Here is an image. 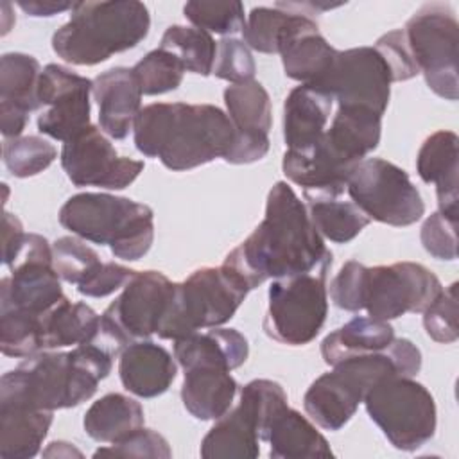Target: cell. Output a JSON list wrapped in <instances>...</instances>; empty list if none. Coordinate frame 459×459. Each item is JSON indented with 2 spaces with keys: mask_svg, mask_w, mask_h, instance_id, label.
I'll use <instances>...</instances> for the list:
<instances>
[{
  "mask_svg": "<svg viewBox=\"0 0 459 459\" xmlns=\"http://www.w3.org/2000/svg\"><path fill=\"white\" fill-rule=\"evenodd\" d=\"M100 378L74 360L70 351H38L0 378V405L56 411L90 400Z\"/></svg>",
  "mask_w": 459,
  "mask_h": 459,
  "instance_id": "cell-6",
  "label": "cell"
},
{
  "mask_svg": "<svg viewBox=\"0 0 459 459\" xmlns=\"http://www.w3.org/2000/svg\"><path fill=\"white\" fill-rule=\"evenodd\" d=\"M328 269L273 280L264 317L265 333L289 346H305L321 332L328 314Z\"/></svg>",
  "mask_w": 459,
  "mask_h": 459,
  "instance_id": "cell-11",
  "label": "cell"
},
{
  "mask_svg": "<svg viewBox=\"0 0 459 459\" xmlns=\"http://www.w3.org/2000/svg\"><path fill=\"white\" fill-rule=\"evenodd\" d=\"M394 339V330L389 321H380L373 317H353L341 328L328 333L321 342V355L328 366L337 362L373 353L387 348Z\"/></svg>",
  "mask_w": 459,
  "mask_h": 459,
  "instance_id": "cell-31",
  "label": "cell"
},
{
  "mask_svg": "<svg viewBox=\"0 0 459 459\" xmlns=\"http://www.w3.org/2000/svg\"><path fill=\"white\" fill-rule=\"evenodd\" d=\"M391 72L375 47L337 50L330 70L310 86L333 97L339 106L366 108L385 113L391 95Z\"/></svg>",
  "mask_w": 459,
  "mask_h": 459,
  "instance_id": "cell-15",
  "label": "cell"
},
{
  "mask_svg": "<svg viewBox=\"0 0 459 459\" xmlns=\"http://www.w3.org/2000/svg\"><path fill=\"white\" fill-rule=\"evenodd\" d=\"M333 97L316 86L299 84L283 104V140L289 151H305L326 131Z\"/></svg>",
  "mask_w": 459,
  "mask_h": 459,
  "instance_id": "cell-22",
  "label": "cell"
},
{
  "mask_svg": "<svg viewBox=\"0 0 459 459\" xmlns=\"http://www.w3.org/2000/svg\"><path fill=\"white\" fill-rule=\"evenodd\" d=\"M61 167L75 186L122 190L143 170V161L118 156L97 126H88L63 143Z\"/></svg>",
  "mask_w": 459,
  "mask_h": 459,
  "instance_id": "cell-17",
  "label": "cell"
},
{
  "mask_svg": "<svg viewBox=\"0 0 459 459\" xmlns=\"http://www.w3.org/2000/svg\"><path fill=\"white\" fill-rule=\"evenodd\" d=\"M224 104L235 134L269 136L273 126L271 97L258 81L228 86L224 90Z\"/></svg>",
  "mask_w": 459,
  "mask_h": 459,
  "instance_id": "cell-33",
  "label": "cell"
},
{
  "mask_svg": "<svg viewBox=\"0 0 459 459\" xmlns=\"http://www.w3.org/2000/svg\"><path fill=\"white\" fill-rule=\"evenodd\" d=\"M185 18L197 29L231 38L242 32L246 25L244 5L237 0L230 2H186L183 7Z\"/></svg>",
  "mask_w": 459,
  "mask_h": 459,
  "instance_id": "cell-41",
  "label": "cell"
},
{
  "mask_svg": "<svg viewBox=\"0 0 459 459\" xmlns=\"http://www.w3.org/2000/svg\"><path fill=\"white\" fill-rule=\"evenodd\" d=\"M230 117L213 104L154 102L133 124L136 149L174 172L224 158L233 142Z\"/></svg>",
  "mask_w": 459,
  "mask_h": 459,
  "instance_id": "cell-2",
  "label": "cell"
},
{
  "mask_svg": "<svg viewBox=\"0 0 459 459\" xmlns=\"http://www.w3.org/2000/svg\"><path fill=\"white\" fill-rule=\"evenodd\" d=\"M160 48L174 54L186 72L197 75H210L213 70L217 43L212 34L203 29L170 25L161 36Z\"/></svg>",
  "mask_w": 459,
  "mask_h": 459,
  "instance_id": "cell-37",
  "label": "cell"
},
{
  "mask_svg": "<svg viewBox=\"0 0 459 459\" xmlns=\"http://www.w3.org/2000/svg\"><path fill=\"white\" fill-rule=\"evenodd\" d=\"M2 240H4V251H2V262L9 267L13 260L16 258L23 240H25V231L20 222V219L9 212H4L2 217Z\"/></svg>",
  "mask_w": 459,
  "mask_h": 459,
  "instance_id": "cell-50",
  "label": "cell"
},
{
  "mask_svg": "<svg viewBox=\"0 0 459 459\" xmlns=\"http://www.w3.org/2000/svg\"><path fill=\"white\" fill-rule=\"evenodd\" d=\"M27 120H29L27 111L9 106V104H0V129H2V134L5 136V140L18 138L23 133Z\"/></svg>",
  "mask_w": 459,
  "mask_h": 459,
  "instance_id": "cell-51",
  "label": "cell"
},
{
  "mask_svg": "<svg viewBox=\"0 0 459 459\" xmlns=\"http://www.w3.org/2000/svg\"><path fill=\"white\" fill-rule=\"evenodd\" d=\"M52 256H54V267L59 278L74 285H79L100 264L97 251L86 246L82 238L74 235L59 237L52 244Z\"/></svg>",
  "mask_w": 459,
  "mask_h": 459,
  "instance_id": "cell-42",
  "label": "cell"
},
{
  "mask_svg": "<svg viewBox=\"0 0 459 459\" xmlns=\"http://www.w3.org/2000/svg\"><path fill=\"white\" fill-rule=\"evenodd\" d=\"M441 290L439 278L416 262L366 267L362 310L373 319L391 321L407 312H423Z\"/></svg>",
  "mask_w": 459,
  "mask_h": 459,
  "instance_id": "cell-14",
  "label": "cell"
},
{
  "mask_svg": "<svg viewBox=\"0 0 459 459\" xmlns=\"http://www.w3.org/2000/svg\"><path fill=\"white\" fill-rule=\"evenodd\" d=\"M82 427L99 443H117L143 427V409L127 394L108 393L90 405Z\"/></svg>",
  "mask_w": 459,
  "mask_h": 459,
  "instance_id": "cell-32",
  "label": "cell"
},
{
  "mask_svg": "<svg viewBox=\"0 0 459 459\" xmlns=\"http://www.w3.org/2000/svg\"><path fill=\"white\" fill-rule=\"evenodd\" d=\"M405 39L427 86L446 100H457L459 25L446 4H427L405 23Z\"/></svg>",
  "mask_w": 459,
  "mask_h": 459,
  "instance_id": "cell-12",
  "label": "cell"
},
{
  "mask_svg": "<svg viewBox=\"0 0 459 459\" xmlns=\"http://www.w3.org/2000/svg\"><path fill=\"white\" fill-rule=\"evenodd\" d=\"M249 290L265 280L332 267V253L310 221L307 204L290 185L278 181L267 194L265 215L222 262Z\"/></svg>",
  "mask_w": 459,
  "mask_h": 459,
  "instance_id": "cell-1",
  "label": "cell"
},
{
  "mask_svg": "<svg viewBox=\"0 0 459 459\" xmlns=\"http://www.w3.org/2000/svg\"><path fill=\"white\" fill-rule=\"evenodd\" d=\"M0 348L14 359L43 351L41 316L0 299Z\"/></svg>",
  "mask_w": 459,
  "mask_h": 459,
  "instance_id": "cell-38",
  "label": "cell"
},
{
  "mask_svg": "<svg viewBox=\"0 0 459 459\" xmlns=\"http://www.w3.org/2000/svg\"><path fill=\"white\" fill-rule=\"evenodd\" d=\"M93 457H151V459H169L172 450L169 441L156 430L140 427L124 439L109 443L95 450Z\"/></svg>",
  "mask_w": 459,
  "mask_h": 459,
  "instance_id": "cell-45",
  "label": "cell"
},
{
  "mask_svg": "<svg viewBox=\"0 0 459 459\" xmlns=\"http://www.w3.org/2000/svg\"><path fill=\"white\" fill-rule=\"evenodd\" d=\"M382 115L353 106H339L325 138L346 158L362 161L380 143Z\"/></svg>",
  "mask_w": 459,
  "mask_h": 459,
  "instance_id": "cell-29",
  "label": "cell"
},
{
  "mask_svg": "<svg viewBox=\"0 0 459 459\" xmlns=\"http://www.w3.org/2000/svg\"><path fill=\"white\" fill-rule=\"evenodd\" d=\"M423 326L427 335L441 344L455 342L457 330V283L454 281L423 310Z\"/></svg>",
  "mask_w": 459,
  "mask_h": 459,
  "instance_id": "cell-43",
  "label": "cell"
},
{
  "mask_svg": "<svg viewBox=\"0 0 459 459\" xmlns=\"http://www.w3.org/2000/svg\"><path fill=\"white\" fill-rule=\"evenodd\" d=\"M52 418V411L30 409L25 405H0V457H34L41 450Z\"/></svg>",
  "mask_w": 459,
  "mask_h": 459,
  "instance_id": "cell-27",
  "label": "cell"
},
{
  "mask_svg": "<svg viewBox=\"0 0 459 459\" xmlns=\"http://www.w3.org/2000/svg\"><path fill=\"white\" fill-rule=\"evenodd\" d=\"M457 134L436 131L421 143L416 158V170L423 183L436 185L439 213L457 221Z\"/></svg>",
  "mask_w": 459,
  "mask_h": 459,
  "instance_id": "cell-23",
  "label": "cell"
},
{
  "mask_svg": "<svg viewBox=\"0 0 459 459\" xmlns=\"http://www.w3.org/2000/svg\"><path fill=\"white\" fill-rule=\"evenodd\" d=\"M75 2H56V0H20L18 5L30 16H54L65 11H72Z\"/></svg>",
  "mask_w": 459,
  "mask_h": 459,
  "instance_id": "cell-52",
  "label": "cell"
},
{
  "mask_svg": "<svg viewBox=\"0 0 459 459\" xmlns=\"http://www.w3.org/2000/svg\"><path fill=\"white\" fill-rule=\"evenodd\" d=\"M273 459H316L332 457L326 437L299 411L285 407L273 421L267 439Z\"/></svg>",
  "mask_w": 459,
  "mask_h": 459,
  "instance_id": "cell-26",
  "label": "cell"
},
{
  "mask_svg": "<svg viewBox=\"0 0 459 459\" xmlns=\"http://www.w3.org/2000/svg\"><path fill=\"white\" fill-rule=\"evenodd\" d=\"M307 14L278 7H253L242 29L244 43L262 54H280L285 39L303 23Z\"/></svg>",
  "mask_w": 459,
  "mask_h": 459,
  "instance_id": "cell-36",
  "label": "cell"
},
{
  "mask_svg": "<svg viewBox=\"0 0 459 459\" xmlns=\"http://www.w3.org/2000/svg\"><path fill=\"white\" fill-rule=\"evenodd\" d=\"M133 74L136 75L143 95H161L181 84L185 66L169 50L154 48L133 66Z\"/></svg>",
  "mask_w": 459,
  "mask_h": 459,
  "instance_id": "cell-40",
  "label": "cell"
},
{
  "mask_svg": "<svg viewBox=\"0 0 459 459\" xmlns=\"http://www.w3.org/2000/svg\"><path fill=\"white\" fill-rule=\"evenodd\" d=\"M249 287L224 264L194 271L185 281L174 283L169 308L158 326V337L178 341L194 332L228 323Z\"/></svg>",
  "mask_w": 459,
  "mask_h": 459,
  "instance_id": "cell-7",
  "label": "cell"
},
{
  "mask_svg": "<svg viewBox=\"0 0 459 459\" xmlns=\"http://www.w3.org/2000/svg\"><path fill=\"white\" fill-rule=\"evenodd\" d=\"M455 228H457V221H452L439 212L429 215L420 233L425 251L437 260H455L457 258Z\"/></svg>",
  "mask_w": 459,
  "mask_h": 459,
  "instance_id": "cell-47",
  "label": "cell"
},
{
  "mask_svg": "<svg viewBox=\"0 0 459 459\" xmlns=\"http://www.w3.org/2000/svg\"><path fill=\"white\" fill-rule=\"evenodd\" d=\"M59 224L82 240L109 246L127 262L140 260L154 240V213L147 204L102 192L72 195L59 210Z\"/></svg>",
  "mask_w": 459,
  "mask_h": 459,
  "instance_id": "cell-5",
  "label": "cell"
},
{
  "mask_svg": "<svg viewBox=\"0 0 459 459\" xmlns=\"http://www.w3.org/2000/svg\"><path fill=\"white\" fill-rule=\"evenodd\" d=\"M366 265L357 260H348L330 283V298L335 307L359 312L362 310V283Z\"/></svg>",
  "mask_w": 459,
  "mask_h": 459,
  "instance_id": "cell-48",
  "label": "cell"
},
{
  "mask_svg": "<svg viewBox=\"0 0 459 459\" xmlns=\"http://www.w3.org/2000/svg\"><path fill=\"white\" fill-rule=\"evenodd\" d=\"M174 283L160 271H142L124 285L120 296L100 314L93 344L120 355L131 342L149 339L169 308Z\"/></svg>",
  "mask_w": 459,
  "mask_h": 459,
  "instance_id": "cell-9",
  "label": "cell"
},
{
  "mask_svg": "<svg viewBox=\"0 0 459 459\" xmlns=\"http://www.w3.org/2000/svg\"><path fill=\"white\" fill-rule=\"evenodd\" d=\"M421 351L412 341L394 337L380 351L348 357L317 377L303 396L307 414L325 430L342 429L364 402L368 391L387 377H414Z\"/></svg>",
  "mask_w": 459,
  "mask_h": 459,
  "instance_id": "cell-3",
  "label": "cell"
},
{
  "mask_svg": "<svg viewBox=\"0 0 459 459\" xmlns=\"http://www.w3.org/2000/svg\"><path fill=\"white\" fill-rule=\"evenodd\" d=\"M256 65L249 47L237 38H222L217 43V56L212 74L231 84L253 81Z\"/></svg>",
  "mask_w": 459,
  "mask_h": 459,
  "instance_id": "cell-44",
  "label": "cell"
},
{
  "mask_svg": "<svg viewBox=\"0 0 459 459\" xmlns=\"http://www.w3.org/2000/svg\"><path fill=\"white\" fill-rule=\"evenodd\" d=\"M249 355L247 339L235 328H208L174 341V359L185 369L208 366L233 371Z\"/></svg>",
  "mask_w": 459,
  "mask_h": 459,
  "instance_id": "cell-24",
  "label": "cell"
},
{
  "mask_svg": "<svg viewBox=\"0 0 459 459\" xmlns=\"http://www.w3.org/2000/svg\"><path fill=\"white\" fill-rule=\"evenodd\" d=\"M362 403L371 421L398 450L414 452L436 434V402L412 377L394 375L377 382Z\"/></svg>",
  "mask_w": 459,
  "mask_h": 459,
  "instance_id": "cell-10",
  "label": "cell"
},
{
  "mask_svg": "<svg viewBox=\"0 0 459 459\" xmlns=\"http://www.w3.org/2000/svg\"><path fill=\"white\" fill-rule=\"evenodd\" d=\"M346 192L369 219L411 226L425 213L423 199L409 174L382 158H364L348 178Z\"/></svg>",
  "mask_w": 459,
  "mask_h": 459,
  "instance_id": "cell-13",
  "label": "cell"
},
{
  "mask_svg": "<svg viewBox=\"0 0 459 459\" xmlns=\"http://www.w3.org/2000/svg\"><path fill=\"white\" fill-rule=\"evenodd\" d=\"M149 27V9L142 2H75L70 20L52 36V48L70 65L91 66L134 48Z\"/></svg>",
  "mask_w": 459,
  "mask_h": 459,
  "instance_id": "cell-4",
  "label": "cell"
},
{
  "mask_svg": "<svg viewBox=\"0 0 459 459\" xmlns=\"http://www.w3.org/2000/svg\"><path fill=\"white\" fill-rule=\"evenodd\" d=\"M82 457V452L72 446V443L66 441H52L47 450H43V457Z\"/></svg>",
  "mask_w": 459,
  "mask_h": 459,
  "instance_id": "cell-53",
  "label": "cell"
},
{
  "mask_svg": "<svg viewBox=\"0 0 459 459\" xmlns=\"http://www.w3.org/2000/svg\"><path fill=\"white\" fill-rule=\"evenodd\" d=\"M90 91L93 81L66 66L47 65L38 82L39 106H47L38 117V131L65 143L91 126Z\"/></svg>",
  "mask_w": 459,
  "mask_h": 459,
  "instance_id": "cell-18",
  "label": "cell"
},
{
  "mask_svg": "<svg viewBox=\"0 0 459 459\" xmlns=\"http://www.w3.org/2000/svg\"><path fill=\"white\" fill-rule=\"evenodd\" d=\"M359 161L341 154L325 134L305 151H285L281 160L283 174L303 188V195L341 197Z\"/></svg>",
  "mask_w": 459,
  "mask_h": 459,
  "instance_id": "cell-19",
  "label": "cell"
},
{
  "mask_svg": "<svg viewBox=\"0 0 459 459\" xmlns=\"http://www.w3.org/2000/svg\"><path fill=\"white\" fill-rule=\"evenodd\" d=\"M280 56L289 79L316 84L333 65L337 50L319 34L312 20L283 43Z\"/></svg>",
  "mask_w": 459,
  "mask_h": 459,
  "instance_id": "cell-28",
  "label": "cell"
},
{
  "mask_svg": "<svg viewBox=\"0 0 459 459\" xmlns=\"http://www.w3.org/2000/svg\"><path fill=\"white\" fill-rule=\"evenodd\" d=\"M305 199L312 224L319 235L330 242L346 244L371 222V219L351 201L314 195H305Z\"/></svg>",
  "mask_w": 459,
  "mask_h": 459,
  "instance_id": "cell-34",
  "label": "cell"
},
{
  "mask_svg": "<svg viewBox=\"0 0 459 459\" xmlns=\"http://www.w3.org/2000/svg\"><path fill=\"white\" fill-rule=\"evenodd\" d=\"M93 99L99 104V126L115 140H124L142 109V88L133 68L117 66L97 75Z\"/></svg>",
  "mask_w": 459,
  "mask_h": 459,
  "instance_id": "cell-20",
  "label": "cell"
},
{
  "mask_svg": "<svg viewBox=\"0 0 459 459\" xmlns=\"http://www.w3.org/2000/svg\"><path fill=\"white\" fill-rule=\"evenodd\" d=\"M4 163L14 178H30L47 170L57 158V149L41 136L7 138L2 147Z\"/></svg>",
  "mask_w": 459,
  "mask_h": 459,
  "instance_id": "cell-39",
  "label": "cell"
},
{
  "mask_svg": "<svg viewBox=\"0 0 459 459\" xmlns=\"http://www.w3.org/2000/svg\"><path fill=\"white\" fill-rule=\"evenodd\" d=\"M178 366L174 357L160 344L140 339L131 342L118 360V375L126 391L140 398L163 394L174 382Z\"/></svg>",
  "mask_w": 459,
  "mask_h": 459,
  "instance_id": "cell-21",
  "label": "cell"
},
{
  "mask_svg": "<svg viewBox=\"0 0 459 459\" xmlns=\"http://www.w3.org/2000/svg\"><path fill=\"white\" fill-rule=\"evenodd\" d=\"M237 387L235 378L226 369L208 366L190 368L185 369L181 402L197 420H219L231 409Z\"/></svg>",
  "mask_w": 459,
  "mask_h": 459,
  "instance_id": "cell-25",
  "label": "cell"
},
{
  "mask_svg": "<svg viewBox=\"0 0 459 459\" xmlns=\"http://www.w3.org/2000/svg\"><path fill=\"white\" fill-rule=\"evenodd\" d=\"M100 316L82 303H72L63 296L50 310L41 316L43 350H57L65 346H79L91 342L97 335Z\"/></svg>",
  "mask_w": 459,
  "mask_h": 459,
  "instance_id": "cell-30",
  "label": "cell"
},
{
  "mask_svg": "<svg viewBox=\"0 0 459 459\" xmlns=\"http://www.w3.org/2000/svg\"><path fill=\"white\" fill-rule=\"evenodd\" d=\"M375 48L384 57V61L391 72L393 82L409 81L420 74V70L412 59L411 48L407 45L403 29H394V30H389L387 34L380 36L377 39Z\"/></svg>",
  "mask_w": 459,
  "mask_h": 459,
  "instance_id": "cell-46",
  "label": "cell"
},
{
  "mask_svg": "<svg viewBox=\"0 0 459 459\" xmlns=\"http://www.w3.org/2000/svg\"><path fill=\"white\" fill-rule=\"evenodd\" d=\"M134 273L136 271L115 262H100L97 269L77 285V290L88 298H104L118 289H124Z\"/></svg>",
  "mask_w": 459,
  "mask_h": 459,
  "instance_id": "cell-49",
  "label": "cell"
},
{
  "mask_svg": "<svg viewBox=\"0 0 459 459\" xmlns=\"http://www.w3.org/2000/svg\"><path fill=\"white\" fill-rule=\"evenodd\" d=\"M41 66L36 57L7 52L0 59V104L20 108L27 113L39 108L38 82Z\"/></svg>",
  "mask_w": 459,
  "mask_h": 459,
  "instance_id": "cell-35",
  "label": "cell"
},
{
  "mask_svg": "<svg viewBox=\"0 0 459 459\" xmlns=\"http://www.w3.org/2000/svg\"><path fill=\"white\" fill-rule=\"evenodd\" d=\"M287 394L278 382L256 378L240 391V402L215 425L201 441V457L204 459H255L260 454V441L274 418L285 409Z\"/></svg>",
  "mask_w": 459,
  "mask_h": 459,
  "instance_id": "cell-8",
  "label": "cell"
},
{
  "mask_svg": "<svg viewBox=\"0 0 459 459\" xmlns=\"http://www.w3.org/2000/svg\"><path fill=\"white\" fill-rule=\"evenodd\" d=\"M9 269L11 274L0 281L2 301L43 316L65 296L54 267L52 246L38 233L25 235Z\"/></svg>",
  "mask_w": 459,
  "mask_h": 459,
  "instance_id": "cell-16",
  "label": "cell"
}]
</instances>
